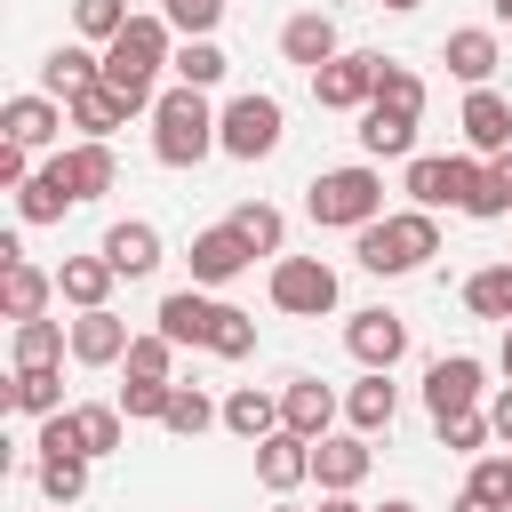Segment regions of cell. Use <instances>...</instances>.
Masks as SVG:
<instances>
[{
    "label": "cell",
    "mask_w": 512,
    "mask_h": 512,
    "mask_svg": "<svg viewBox=\"0 0 512 512\" xmlns=\"http://www.w3.org/2000/svg\"><path fill=\"white\" fill-rule=\"evenodd\" d=\"M168 64H176V24H168V16H128V32L104 48V88H120L136 112H152V104H160L152 80H160Z\"/></svg>",
    "instance_id": "6da1fadb"
},
{
    "label": "cell",
    "mask_w": 512,
    "mask_h": 512,
    "mask_svg": "<svg viewBox=\"0 0 512 512\" xmlns=\"http://www.w3.org/2000/svg\"><path fill=\"white\" fill-rule=\"evenodd\" d=\"M216 112L224 104H208V88H160V104H152V160L160 168H200L208 152H224L216 144Z\"/></svg>",
    "instance_id": "7a4b0ae2"
},
{
    "label": "cell",
    "mask_w": 512,
    "mask_h": 512,
    "mask_svg": "<svg viewBox=\"0 0 512 512\" xmlns=\"http://www.w3.org/2000/svg\"><path fill=\"white\" fill-rule=\"evenodd\" d=\"M352 256H360V272L400 280V272H416L424 256H440V216H432V208H392V216H376V224L352 232Z\"/></svg>",
    "instance_id": "3957f363"
},
{
    "label": "cell",
    "mask_w": 512,
    "mask_h": 512,
    "mask_svg": "<svg viewBox=\"0 0 512 512\" xmlns=\"http://www.w3.org/2000/svg\"><path fill=\"white\" fill-rule=\"evenodd\" d=\"M304 208H312V224H328V232H360V224L384 216V176H376L368 160L320 168V176L304 184Z\"/></svg>",
    "instance_id": "277c9868"
},
{
    "label": "cell",
    "mask_w": 512,
    "mask_h": 512,
    "mask_svg": "<svg viewBox=\"0 0 512 512\" xmlns=\"http://www.w3.org/2000/svg\"><path fill=\"white\" fill-rule=\"evenodd\" d=\"M280 136H288V112H280L272 88H240V96L216 112V144H224L232 160H272Z\"/></svg>",
    "instance_id": "5b68a950"
},
{
    "label": "cell",
    "mask_w": 512,
    "mask_h": 512,
    "mask_svg": "<svg viewBox=\"0 0 512 512\" xmlns=\"http://www.w3.org/2000/svg\"><path fill=\"white\" fill-rule=\"evenodd\" d=\"M480 168L488 160H472V152H456V160H440V152H416L408 160V208H472V192H480Z\"/></svg>",
    "instance_id": "8992f818"
},
{
    "label": "cell",
    "mask_w": 512,
    "mask_h": 512,
    "mask_svg": "<svg viewBox=\"0 0 512 512\" xmlns=\"http://www.w3.org/2000/svg\"><path fill=\"white\" fill-rule=\"evenodd\" d=\"M272 312H288V320L336 312V264H320V256H272Z\"/></svg>",
    "instance_id": "52a82bcc"
},
{
    "label": "cell",
    "mask_w": 512,
    "mask_h": 512,
    "mask_svg": "<svg viewBox=\"0 0 512 512\" xmlns=\"http://www.w3.org/2000/svg\"><path fill=\"white\" fill-rule=\"evenodd\" d=\"M376 72H384V56L344 48V56H328V64L312 72V104H320V112H368V104H376Z\"/></svg>",
    "instance_id": "ba28073f"
},
{
    "label": "cell",
    "mask_w": 512,
    "mask_h": 512,
    "mask_svg": "<svg viewBox=\"0 0 512 512\" xmlns=\"http://www.w3.org/2000/svg\"><path fill=\"white\" fill-rule=\"evenodd\" d=\"M424 408H432V424L440 416H464V408H488V368L472 352H440L424 368Z\"/></svg>",
    "instance_id": "9c48e42d"
},
{
    "label": "cell",
    "mask_w": 512,
    "mask_h": 512,
    "mask_svg": "<svg viewBox=\"0 0 512 512\" xmlns=\"http://www.w3.org/2000/svg\"><path fill=\"white\" fill-rule=\"evenodd\" d=\"M344 352H352L360 368H400V360H408V320L384 312V304H368V312L344 320Z\"/></svg>",
    "instance_id": "30bf717a"
},
{
    "label": "cell",
    "mask_w": 512,
    "mask_h": 512,
    "mask_svg": "<svg viewBox=\"0 0 512 512\" xmlns=\"http://www.w3.org/2000/svg\"><path fill=\"white\" fill-rule=\"evenodd\" d=\"M368 464H376L368 432H320V440H312V480H320V496H352V488L368 480Z\"/></svg>",
    "instance_id": "8fae6325"
},
{
    "label": "cell",
    "mask_w": 512,
    "mask_h": 512,
    "mask_svg": "<svg viewBox=\"0 0 512 512\" xmlns=\"http://www.w3.org/2000/svg\"><path fill=\"white\" fill-rule=\"evenodd\" d=\"M64 128H72V112H64L48 88H32V96H8V104H0V136H8V144H24V152H48Z\"/></svg>",
    "instance_id": "7c38bea8"
},
{
    "label": "cell",
    "mask_w": 512,
    "mask_h": 512,
    "mask_svg": "<svg viewBox=\"0 0 512 512\" xmlns=\"http://www.w3.org/2000/svg\"><path fill=\"white\" fill-rule=\"evenodd\" d=\"M256 264V248L232 232V224H208V232H192V288H224V280H240Z\"/></svg>",
    "instance_id": "4fadbf2b"
},
{
    "label": "cell",
    "mask_w": 512,
    "mask_h": 512,
    "mask_svg": "<svg viewBox=\"0 0 512 512\" xmlns=\"http://www.w3.org/2000/svg\"><path fill=\"white\" fill-rule=\"evenodd\" d=\"M152 320H160V336H168V344H200V352H208V344H216L224 304H216L208 288H176V296H160V312H152Z\"/></svg>",
    "instance_id": "5bb4252c"
},
{
    "label": "cell",
    "mask_w": 512,
    "mask_h": 512,
    "mask_svg": "<svg viewBox=\"0 0 512 512\" xmlns=\"http://www.w3.org/2000/svg\"><path fill=\"white\" fill-rule=\"evenodd\" d=\"M416 120H424V112H400V104H384V96H376V104L360 112V128H352V136H360V152H368V160H416Z\"/></svg>",
    "instance_id": "9a60e30c"
},
{
    "label": "cell",
    "mask_w": 512,
    "mask_h": 512,
    "mask_svg": "<svg viewBox=\"0 0 512 512\" xmlns=\"http://www.w3.org/2000/svg\"><path fill=\"white\" fill-rule=\"evenodd\" d=\"M56 160V176L72 184V200L88 208V200H104L112 192V176H120V160H112V144H96V136H80V144H64V152H48Z\"/></svg>",
    "instance_id": "2e32d148"
},
{
    "label": "cell",
    "mask_w": 512,
    "mask_h": 512,
    "mask_svg": "<svg viewBox=\"0 0 512 512\" xmlns=\"http://www.w3.org/2000/svg\"><path fill=\"white\" fill-rule=\"evenodd\" d=\"M256 480L272 488V496H296L304 480H312V440L304 432H272V440H256Z\"/></svg>",
    "instance_id": "e0dca14e"
},
{
    "label": "cell",
    "mask_w": 512,
    "mask_h": 512,
    "mask_svg": "<svg viewBox=\"0 0 512 512\" xmlns=\"http://www.w3.org/2000/svg\"><path fill=\"white\" fill-rule=\"evenodd\" d=\"M456 128H464V144H472L480 160L512 152V104H504L496 88H464V112H456Z\"/></svg>",
    "instance_id": "ac0fdd59"
},
{
    "label": "cell",
    "mask_w": 512,
    "mask_h": 512,
    "mask_svg": "<svg viewBox=\"0 0 512 512\" xmlns=\"http://www.w3.org/2000/svg\"><path fill=\"white\" fill-rule=\"evenodd\" d=\"M440 64H448L464 88H488V80H496V64H504V48H496V32H488V24H456V32L440 40Z\"/></svg>",
    "instance_id": "d6986e66"
},
{
    "label": "cell",
    "mask_w": 512,
    "mask_h": 512,
    "mask_svg": "<svg viewBox=\"0 0 512 512\" xmlns=\"http://www.w3.org/2000/svg\"><path fill=\"white\" fill-rule=\"evenodd\" d=\"M128 344H136V336H128V320H120L112 304H96V312L72 320V360H80V368H112V360H128Z\"/></svg>",
    "instance_id": "ffe728a7"
},
{
    "label": "cell",
    "mask_w": 512,
    "mask_h": 512,
    "mask_svg": "<svg viewBox=\"0 0 512 512\" xmlns=\"http://www.w3.org/2000/svg\"><path fill=\"white\" fill-rule=\"evenodd\" d=\"M392 416H400V384H392V368H360V384L344 392V424L352 432H392Z\"/></svg>",
    "instance_id": "44dd1931"
},
{
    "label": "cell",
    "mask_w": 512,
    "mask_h": 512,
    "mask_svg": "<svg viewBox=\"0 0 512 512\" xmlns=\"http://www.w3.org/2000/svg\"><path fill=\"white\" fill-rule=\"evenodd\" d=\"M96 248L112 256V272H120V280H144V272H160V224H144V216H120V224H112Z\"/></svg>",
    "instance_id": "7402d4cb"
},
{
    "label": "cell",
    "mask_w": 512,
    "mask_h": 512,
    "mask_svg": "<svg viewBox=\"0 0 512 512\" xmlns=\"http://www.w3.org/2000/svg\"><path fill=\"white\" fill-rule=\"evenodd\" d=\"M336 408H344V400H336L320 376H288V384H280V424L304 432V440H320V432L336 424Z\"/></svg>",
    "instance_id": "603a6c76"
},
{
    "label": "cell",
    "mask_w": 512,
    "mask_h": 512,
    "mask_svg": "<svg viewBox=\"0 0 512 512\" xmlns=\"http://www.w3.org/2000/svg\"><path fill=\"white\" fill-rule=\"evenodd\" d=\"M280 56H288V64H304V72H320L328 56H344V40H336V16H320V8L288 16V24H280Z\"/></svg>",
    "instance_id": "cb8c5ba5"
},
{
    "label": "cell",
    "mask_w": 512,
    "mask_h": 512,
    "mask_svg": "<svg viewBox=\"0 0 512 512\" xmlns=\"http://www.w3.org/2000/svg\"><path fill=\"white\" fill-rule=\"evenodd\" d=\"M112 280H120V272H112V256H104V248H96V256H64V264H56V296H64L72 312L112 304Z\"/></svg>",
    "instance_id": "d4e9b609"
},
{
    "label": "cell",
    "mask_w": 512,
    "mask_h": 512,
    "mask_svg": "<svg viewBox=\"0 0 512 512\" xmlns=\"http://www.w3.org/2000/svg\"><path fill=\"white\" fill-rule=\"evenodd\" d=\"M48 296H56V272H40L32 256L0 264V312H8V328H16V320H40V312H48Z\"/></svg>",
    "instance_id": "484cf974"
},
{
    "label": "cell",
    "mask_w": 512,
    "mask_h": 512,
    "mask_svg": "<svg viewBox=\"0 0 512 512\" xmlns=\"http://www.w3.org/2000/svg\"><path fill=\"white\" fill-rule=\"evenodd\" d=\"M104 80V56L88 48V40H72V48H48V64H40V88L56 96V104H72L80 88H96Z\"/></svg>",
    "instance_id": "4316f807"
},
{
    "label": "cell",
    "mask_w": 512,
    "mask_h": 512,
    "mask_svg": "<svg viewBox=\"0 0 512 512\" xmlns=\"http://www.w3.org/2000/svg\"><path fill=\"white\" fill-rule=\"evenodd\" d=\"M64 112H72V128H80V136H96V144H112V128H128V120H136V104H128L120 88H104V80H96V88H80Z\"/></svg>",
    "instance_id": "83f0119b"
},
{
    "label": "cell",
    "mask_w": 512,
    "mask_h": 512,
    "mask_svg": "<svg viewBox=\"0 0 512 512\" xmlns=\"http://www.w3.org/2000/svg\"><path fill=\"white\" fill-rule=\"evenodd\" d=\"M224 432H232V440H248V448H256V440H272V432H280V392L240 384V392L224 400Z\"/></svg>",
    "instance_id": "f1b7e54d"
},
{
    "label": "cell",
    "mask_w": 512,
    "mask_h": 512,
    "mask_svg": "<svg viewBox=\"0 0 512 512\" xmlns=\"http://www.w3.org/2000/svg\"><path fill=\"white\" fill-rule=\"evenodd\" d=\"M64 208H80V200H72V184L56 176V160H40V168L24 176V192H16V216H24V224H64Z\"/></svg>",
    "instance_id": "f546056e"
},
{
    "label": "cell",
    "mask_w": 512,
    "mask_h": 512,
    "mask_svg": "<svg viewBox=\"0 0 512 512\" xmlns=\"http://www.w3.org/2000/svg\"><path fill=\"white\" fill-rule=\"evenodd\" d=\"M16 368H64V352H72V320H16Z\"/></svg>",
    "instance_id": "4dcf8cb0"
},
{
    "label": "cell",
    "mask_w": 512,
    "mask_h": 512,
    "mask_svg": "<svg viewBox=\"0 0 512 512\" xmlns=\"http://www.w3.org/2000/svg\"><path fill=\"white\" fill-rule=\"evenodd\" d=\"M464 312L472 320H512V256H496V264H480L472 280H464Z\"/></svg>",
    "instance_id": "1f68e13d"
},
{
    "label": "cell",
    "mask_w": 512,
    "mask_h": 512,
    "mask_svg": "<svg viewBox=\"0 0 512 512\" xmlns=\"http://www.w3.org/2000/svg\"><path fill=\"white\" fill-rule=\"evenodd\" d=\"M72 432L88 456H112L128 440V416H120V400H72Z\"/></svg>",
    "instance_id": "d6a6232c"
},
{
    "label": "cell",
    "mask_w": 512,
    "mask_h": 512,
    "mask_svg": "<svg viewBox=\"0 0 512 512\" xmlns=\"http://www.w3.org/2000/svg\"><path fill=\"white\" fill-rule=\"evenodd\" d=\"M224 224H232V232H240V240H248L256 256H280V248H288V216H280L272 200H240V208H232Z\"/></svg>",
    "instance_id": "836d02e7"
},
{
    "label": "cell",
    "mask_w": 512,
    "mask_h": 512,
    "mask_svg": "<svg viewBox=\"0 0 512 512\" xmlns=\"http://www.w3.org/2000/svg\"><path fill=\"white\" fill-rule=\"evenodd\" d=\"M8 408L16 416H56L64 408V368H16L8 376Z\"/></svg>",
    "instance_id": "e575fe53"
},
{
    "label": "cell",
    "mask_w": 512,
    "mask_h": 512,
    "mask_svg": "<svg viewBox=\"0 0 512 512\" xmlns=\"http://www.w3.org/2000/svg\"><path fill=\"white\" fill-rule=\"evenodd\" d=\"M88 464H96V456H80V448H72V456H40L32 480H40L48 504H80V496H88Z\"/></svg>",
    "instance_id": "d590c367"
},
{
    "label": "cell",
    "mask_w": 512,
    "mask_h": 512,
    "mask_svg": "<svg viewBox=\"0 0 512 512\" xmlns=\"http://www.w3.org/2000/svg\"><path fill=\"white\" fill-rule=\"evenodd\" d=\"M168 72H176V80H184V88H216V80H224V72H232V56H224V48H216V32H208V40H184V48H176V64H168Z\"/></svg>",
    "instance_id": "8d00e7d4"
},
{
    "label": "cell",
    "mask_w": 512,
    "mask_h": 512,
    "mask_svg": "<svg viewBox=\"0 0 512 512\" xmlns=\"http://www.w3.org/2000/svg\"><path fill=\"white\" fill-rule=\"evenodd\" d=\"M160 424H168L176 440H200L208 424H224V408H216L200 384H176V400H168V416H160Z\"/></svg>",
    "instance_id": "74e56055"
},
{
    "label": "cell",
    "mask_w": 512,
    "mask_h": 512,
    "mask_svg": "<svg viewBox=\"0 0 512 512\" xmlns=\"http://www.w3.org/2000/svg\"><path fill=\"white\" fill-rule=\"evenodd\" d=\"M72 32L96 40V48H112L128 32V0H72Z\"/></svg>",
    "instance_id": "f35d334b"
},
{
    "label": "cell",
    "mask_w": 512,
    "mask_h": 512,
    "mask_svg": "<svg viewBox=\"0 0 512 512\" xmlns=\"http://www.w3.org/2000/svg\"><path fill=\"white\" fill-rule=\"evenodd\" d=\"M464 216H480V224L512 216V152H496V160L480 168V192H472V208H464Z\"/></svg>",
    "instance_id": "ab89813d"
},
{
    "label": "cell",
    "mask_w": 512,
    "mask_h": 512,
    "mask_svg": "<svg viewBox=\"0 0 512 512\" xmlns=\"http://www.w3.org/2000/svg\"><path fill=\"white\" fill-rule=\"evenodd\" d=\"M168 400H176V384H160V376H128V384H120V416H128V424H160Z\"/></svg>",
    "instance_id": "60d3db41"
},
{
    "label": "cell",
    "mask_w": 512,
    "mask_h": 512,
    "mask_svg": "<svg viewBox=\"0 0 512 512\" xmlns=\"http://www.w3.org/2000/svg\"><path fill=\"white\" fill-rule=\"evenodd\" d=\"M432 432H440V448H448V456H480V448L496 440V424H488V408H464V416H440Z\"/></svg>",
    "instance_id": "b9f144b4"
},
{
    "label": "cell",
    "mask_w": 512,
    "mask_h": 512,
    "mask_svg": "<svg viewBox=\"0 0 512 512\" xmlns=\"http://www.w3.org/2000/svg\"><path fill=\"white\" fill-rule=\"evenodd\" d=\"M376 96H384V104H400V112H424V72L384 56V72H376Z\"/></svg>",
    "instance_id": "7bdbcfd3"
},
{
    "label": "cell",
    "mask_w": 512,
    "mask_h": 512,
    "mask_svg": "<svg viewBox=\"0 0 512 512\" xmlns=\"http://www.w3.org/2000/svg\"><path fill=\"white\" fill-rule=\"evenodd\" d=\"M128 376H160V384H176V344L152 328V336H136L128 344Z\"/></svg>",
    "instance_id": "ee69618b"
},
{
    "label": "cell",
    "mask_w": 512,
    "mask_h": 512,
    "mask_svg": "<svg viewBox=\"0 0 512 512\" xmlns=\"http://www.w3.org/2000/svg\"><path fill=\"white\" fill-rule=\"evenodd\" d=\"M160 16H168L184 40H208V32L224 24V0H160Z\"/></svg>",
    "instance_id": "f6af8a7d"
},
{
    "label": "cell",
    "mask_w": 512,
    "mask_h": 512,
    "mask_svg": "<svg viewBox=\"0 0 512 512\" xmlns=\"http://www.w3.org/2000/svg\"><path fill=\"white\" fill-rule=\"evenodd\" d=\"M216 360H248L256 352V320L240 312V304H224V320H216V344H208Z\"/></svg>",
    "instance_id": "bcb514c9"
},
{
    "label": "cell",
    "mask_w": 512,
    "mask_h": 512,
    "mask_svg": "<svg viewBox=\"0 0 512 512\" xmlns=\"http://www.w3.org/2000/svg\"><path fill=\"white\" fill-rule=\"evenodd\" d=\"M472 496H496L504 512H512V448L504 456H472V480H464Z\"/></svg>",
    "instance_id": "7dc6e473"
},
{
    "label": "cell",
    "mask_w": 512,
    "mask_h": 512,
    "mask_svg": "<svg viewBox=\"0 0 512 512\" xmlns=\"http://www.w3.org/2000/svg\"><path fill=\"white\" fill-rule=\"evenodd\" d=\"M24 176H32V152L0 136V184H8V192H24Z\"/></svg>",
    "instance_id": "c3c4849f"
},
{
    "label": "cell",
    "mask_w": 512,
    "mask_h": 512,
    "mask_svg": "<svg viewBox=\"0 0 512 512\" xmlns=\"http://www.w3.org/2000/svg\"><path fill=\"white\" fill-rule=\"evenodd\" d=\"M488 424H496V440L512 448V384H496V392H488Z\"/></svg>",
    "instance_id": "681fc988"
},
{
    "label": "cell",
    "mask_w": 512,
    "mask_h": 512,
    "mask_svg": "<svg viewBox=\"0 0 512 512\" xmlns=\"http://www.w3.org/2000/svg\"><path fill=\"white\" fill-rule=\"evenodd\" d=\"M448 512H504V504H496V496H472V488H464V496H456Z\"/></svg>",
    "instance_id": "f907efd6"
},
{
    "label": "cell",
    "mask_w": 512,
    "mask_h": 512,
    "mask_svg": "<svg viewBox=\"0 0 512 512\" xmlns=\"http://www.w3.org/2000/svg\"><path fill=\"white\" fill-rule=\"evenodd\" d=\"M496 368H504V384H512V320H504V344H496Z\"/></svg>",
    "instance_id": "816d5d0a"
},
{
    "label": "cell",
    "mask_w": 512,
    "mask_h": 512,
    "mask_svg": "<svg viewBox=\"0 0 512 512\" xmlns=\"http://www.w3.org/2000/svg\"><path fill=\"white\" fill-rule=\"evenodd\" d=\"M320 512H368V504H352V496H320Z\"/></svg>",
    "instance_id": "f5cc1de1"
},
{
    "label": "cell",
    "mask_w": 512,
    "mask_h": 512,
    "mask_svg": "<svg viewBox=\"0 0 512 512\" xmlns=\"http://www.w3.org/2000/svg\"><path fill=\"white\" fill-rule=\"evenodd\" d=\"M376 512H424V504H408V496H392V504H376Z\"/></svg>",
    "instance_id": "db71d44e"
},
{
    "label": "cell",
    "mask_w": 512,
    "mask_h": 512,
    "mask_svg": "<svg viewBox=\"0 0 512 512\" xmlns=\"http://www.w3.org/2000/svg\"><path fill=\"white\" fill-rule=\"evenodd\" d=\"M376 8H392V16H408V8H416V0H376Z\"/></svg>",
    "instance_id": "11a10c76"
},
{
    "label": "cell",
    "mask_w": 512,
    "mask_h": 512,
    "mask_svg": "<svg viewBox=\"0 0 512 512\" xmlns=\"http://www.w3.org/2000/svg\"><path fill=\"white\" fill-rule=\"evenodd\" d=\"M496 24H512V0H496Z\"/></svg>",
    "instance_id": "9f6ffc18"
},
{
    "label": "cell",
    "mask_w": 512,
    "mask_h": 512,
    "mask_svg": "<svg viewBox=\"0 0 512 512\" xmlns=\"http://www.w3.org/2000/svg\"><path fill=\"white\" fill-rule=\"evenodd\" d=\"M272 512H296V504H272Z\"/></svg>",
    "instance_id": "6f0895ef"
},
{
    "label": "cell",
    "mask_w": 512,
    "mask_h": 512,
    "mask_svg": "<svg viewBox=\"0 0 512 512\" xmlns=\"http://www.w3.org/2000/svg\"><path fill=\"white\" fill-rule=\"evenodd\" d=\"M48 512H72V504H48Z\"/></svg>",
    "instance_id": "680465c9"
}]
</instances>
